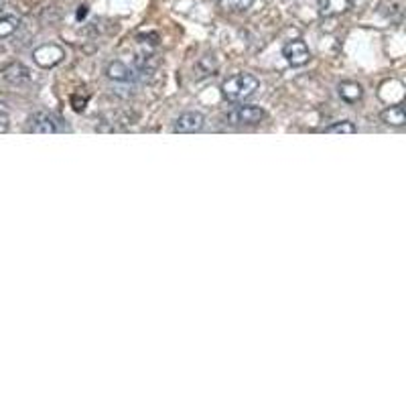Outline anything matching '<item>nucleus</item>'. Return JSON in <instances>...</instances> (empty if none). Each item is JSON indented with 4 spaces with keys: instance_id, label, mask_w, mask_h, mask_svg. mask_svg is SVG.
I'll return each mask as SVG.
<instances>
[{
    "instance_id": "6",
    "label": "nucleus",
    "mask_w": 406,
    "mask_h": 406,
    "mask_svg": "<svg viewBox=\"0 0 406 406\" xmlns=\"http://www.w3.org/2000/svg\"><path fill=\"white\" fill-rule=\"evenodd\" d=\"M205 126V116L201 112H183L173 124L177 134H195Z\"/></svg>"
},
{
    "instance_id": "5",
    "label": "nucleus",
    "mask_w": 406,
    "mask_h": 406,
    "mask_svg": "<svg viewBox=\"0 0 406 406\" xmlns=\"http://www.w3.org/2000/svg\"><path fill=\"white\" fill-rule=\"evenodd\" d=\"M282 57H285L291 65H294V67H301V65L309 64V59H311V51H309L305 41L294 39V41H289V43L282 47Z\"/></svg>"
},
{
    "instance_id": "10",
    "label": "nucleus",
    "mask_w": 406,
    "mask_h": 406,
    "mask_svg": "<svg viewBox=\"0 0 406 406\" xmlns=\"http://www.w3.org/2000/svg\"><path fill=\"white\" fill-rule=\"evenodd\" d=\"M338 94L347 104H357L364 97V88L357 81H341L338 85Z\"/></svg>"
},
{
    "instance_id": "1",
    "label": "nucleus",
    "mask_w": 406,
    "mask_h": 406,
    "mask_svg": "<svg viewBox=\"0 0 406 406\" xmlns=\"http://www.w3.org/2000/svg\"><path fill=\"white\" fill-rule=\"evenodd\" d=\"M260 88V80L252 73H238L222 83V96L227 102H244L246 97L254 96Z\"/></svg>"
},
{
    "instance_id": "7",
    "label": "nucleus",
    "mask_w": 406,
    "mask_h": 406,
    "mask_svg": "<svg viewBox=\"0 0 406 406\" xmlns=\"http://www.w3.org/2000/svg\"><path fill=\"white\" fill-rule=\"evenodd\" d=\"M2 78L13 85H25L31 81V69L23 64H11L2 69Z\"/></svg>"
},
{
    "instance_id": "11",
    "label": "nucleus",
    "mask_w": 406,
    "mask_h": 406,
    "mask_svg": "<svg viewBox=\"0 0 406 406\" xmlns=\"http://www.w3.org/2000/svg\"><path fill=\"white\" fill-rule=\"evenodd\" d=\"M106 76L114 81H132L134 80V69L124 61H112L106 67Z\"/></svg>"
},
{
    "instance_id": "12",
    "label": "nucleus",
    "mask_w": 406,
    "mask_h": 406,
    "mask_svg": "<svg viewBox=\"0 0 406 406\" xmlns=\"http://www.w3.org/2000/svg\"><path fill=\"white\" fill-rule=\"evenodd\" d=\"M380 120L384 122V124H388V126H396V129H400V126H405V108H402V104H396V106H390L386 110H382L380 114Z\"/></svg>"
},
{
    "instance_id": "3",
    "label": "nucleus",
    "mask_w": 406,
    "mask_h": 406,
    "mask_svg": "<svg viewBox=\"0 0 406 406\" xmlns=\"http://www.w3.org/2000/svg\"><path fill=\"white\" fill-rule=\"evenodd\" d=\"M61 120L49 112H35L27 120V132L32 134H55L61 132Z\"/></svg>"
},
{
    "instance_id": "2",
    "label": "nucleus",
    "mask_w": 406,
    "mask_h": 406,
    "mask_svg": "<svg viewBox=\"0 0 406 406\" xmlns=\"http://www.w3.org/2000/svg\"><path fill=\"white\" fill-rule=\"evenodd\" d=\"M266 118V112L258 106H238L226 114V124L229 126H254Z\"/></svg>"
},
{
    "instance_id": "16",
    "label": "nucleus",
    "mask_w": 406,
    "mask_h": 406,
    "mask_svg": "<svg viewBox=\"0 0 406 406\" xmlns=\"http://www.w3.org/2000/svg\"><path fill=\"white\" fill-rule=\"evenodd\" d=\"M224 8H232V11H246L252 0H217Z\"/></svg>"
},
{
    "instance_id": "9",
    "label": "nucleus",
    "mask_w": 406,
    "mask_h": 406,
    "mask_svg": "<svg viewBox=\"0 0 406 406\" xmlns=\"http://www.w3.org/2000/svg\"><path fill=\"white\" fill-rule=\"evenodd\" d=\"M350 8H352V0H319V15L325 18L343 15Z\"/></svg>"
},
{
    "instance_id": "14",
    "label": "nucleus",
    "mask_w": 406,
    "mask_h": 406,
    "mask_svg": "<svg viewBox=\"0 0 406 406\" xmlns=\"http://www.w3.org/2000/svg\"><path fill=\"white\" fill-rule=\"evenodd\" d=\"M323 132L325 134H356L357 129L354 122H350V120H341V122H335V124L327 126Z\"/></svg>"
},
{
    "instance_id": "4",
    "label": "nucleus",
    "mask_w": 406,
    "mask_h": 406,
    "mask_svg": "<svg viewBox=\"0 0 406 406\" xmlns=\"http://www.w3.org/2000/svg\"><path fill=\"white\" fill-rule=\"evenodd\" d=\"M64 57L65 51L59 47V45H55V43L41 45V47H37L32 51V59H35V64L39 65V67H43V69H49V67L59 65L64 61Z\"/></svg>"
},
{
    "instance_id": "13",
    "label": "nucleus",
    "mask_w": 406,
    "mask_h": 406,
    "mask_svg": "<svg viewBox=\"0 0 406 406\" xmlns=\"http://www.w3.org/2000/svg\"><path fill=\"white\" fill-rule=\"evenodd\" d=\"M18 27H20V20H18L16 16H0V39L13 37V35L18 31Z\"/></svg>"
},
{
    "instance_id": "15",
    "label": "nucleus",
    "mask_w": 406,
    "mask_h": 406,
    "mask_svg": "<svg viewBox=\"0 0 406 406\" xmlns=\"http://www.w3.org/2000/svg\"><path fill=\"white\" fill-rule=\"evenodd\" d=\"M11 129V110L4 102H0V134L8 132Z\"/></svg>"
},
{
    "instance_id": "8",
    "label": "nucleus",
    "mask_w": 406,
    "mask_h": 406,
    "mask_svg": "<svg viewBox=\"0 0 406 406\" xmlns=\"http://www.w3.org/2000/svg\"><path fill=\"white\" fill-rule=\"evenodd\" d=\"M406 0H380L378 13L388 20H400L405 15Z\"/></svg>"
}]
</instances>
